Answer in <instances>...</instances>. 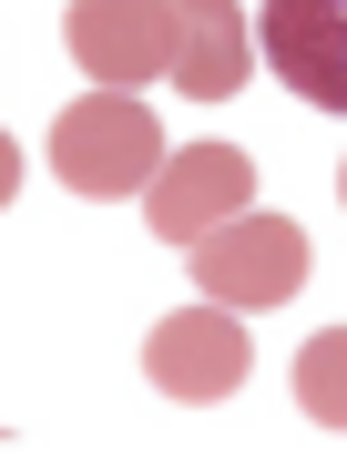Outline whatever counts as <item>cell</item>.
Here are the masks:
<instances>
[{
	"label": "cell",
	"mask_w": 347,
	"mask_h": 459,
	"mask_svg": "<svg viewBox=\"0 0 347 459\" xmlns=\"http://www.w3.org/2000/svg\"><path fill=\"white\" fill-rule=\"evenodd\" d=\"M184 265H195V286L215 296V307H286V296L307 286V225L246 204V214H225L215 235H195Z\"/></svg>",
	"instance_id": "cell-2"
},
{
	"label": "cell",
	"mask_w": 347,
	"mask_h": 459,
	"mask_svg": "<svg viewBox=\"0 0 347 459\" xmlns=\"http://www.w3.org/2000/svg\"><path fill=\"white\" fill-rule=\"evenodd\" d=\"M51 174L72 184L82 204H123L164 174V123L143 113L133 92H92L51 123Z\"/></svg>",
	"instance_id": "cell-1"
},
{
	"label": "cell",
	"mask_w": 347,
	"mask_h": 459,
	"mask_svg": "<svg viewBox=\"0 0 347 459\" xmlns=\"http://www.w3.org/2000/svg\"><path fill=\"white\" fill-rule=\"evenodd\" d=\"M297 409L347 439V327H317V337L297 347Z\"/></svg>",
	"instance_id": "cell-8"
},
{
	"label": "cell",
	"mask_w": 347,
	"mask_h": 459,
	"mask_svg": "<svg viewBox=\"0 0 347 459\" xmlns=\"http://www.w3.org/2000/svg\"><path fill=\"white\" fill-rule=\"evenodd\" d=\"M246 368H256V347H246V327H235V307H174L164 327L143 337V377L164 398H184V409H215V398H235L246 388Z\"/></svg>",
	"instance_id": "cell-3"
},
{
	"label": "cell",
	"mask_w": 347,
	"mask_h": 459,
	"mask_svg": "<svg viewBox=\"0 0 347 459\" xmlns=\"http://www.w3.org/2000/svg\"><path fill=\"white\" fill-rule=\"evenodd\" d=\"M265 72L317 113H347V0H265Z\"/></svg>",
	"instance_id": "cell-5"
},
{
	"label": "cell",
	"mask_w": 347,
	"mask_h": 459,
	"mask_svg": "<svg viewBox=\"0 0 347 459\" xmlns=\"http://www.w3.org/2000/svg\"><path fill=\"white\" fill-rule=\"evenodd\" d=\"M246 204H256V153H235V143H184V153H164V174L143 184V214H153L164 246H195V235H215L225 214H246Z\"/></svg>",
	"instance_id": "cell-4"
},
{
	"label": "cell",
	"mask_w": 347,
	"mask_h": 459,
	"mask_svg": "<svg viewBox=\"0 0 347 459\" xmlns=\"http://www.w3.org/2000/svg\"><path fill=\"white\" fill-rule=\"evenodd\" d=\"M11 195H21V143L0 133V204H11Z\"/></svg>",
	"instance_id": "cell-9"
},
{
	"label": "cell",
	"mask_w": 347,
	"mask_h": 459,
	"mask_svg": "<svg viewBox=\"0 0 347 459\" xmlns=\"http://www.w3.org/2000/svg\"><path fill=\"white\" fill-rule=\"evenodd\" d=\"M62 41L92 82H164V0H72L62 11Z\"/></svg>",
	"instance_id": "cell-7"
},
{
	"label": "cell",
	"mask_w": 347,
	"mask_h": 459,
	"mask_svg": "<svg viewBox=\"0 0 347 459\" xmlns=\"http://www.w3.org/2000/svg\"><path fill=\"white\" fill-rule=\"evenodd\" d=\"M246 62H256V31H246L235 0H164V72H174V92L225 102V92H246Z\"/></svg>",
	"instance_id": "cell-6"
}]
</instances>
